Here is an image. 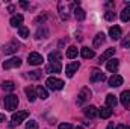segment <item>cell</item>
Wrapping results in <instances>:
<instances>
[{
    "label": "cell",
    "instance_id": "6da1fadb",
    "mask_svg": "<svg viewBox=\"0 0 130 129\" xmlns=\"http://www.w3.org/2000/svg\"><path fill=\"white\" fill-rule=\"evenodd\" d=\"M79 2H73V3H64V2H61L59 3V15H61V18L62 20H68V12L71 11V8L74 9V8H79Z\"/></svg>",
    "mask_w": 130,
    "mask_h": 129
},
{
    "label": "cell",
    "instance_id": "7a4b0ae2",
    "mask_svg": "<svg viewBox=\"0 0 130 129\" xmlns=\"http://www.w3.org/2000/svg\"><path fill=\"white\" fill-rule=\"evenodd\" d=\"M29 117V112L27 111H18V112H14L12 117H11V126H18L21 122H24L26 119Z\"/></svg>",
    "mask_w": 130,
    "mask_h": 129
},
{
    "label": "cell",
    "instance_id": "3957f363",
    "mask_svg": "<svg viewBox=\"0 0 130 129\" xmlns=\"http://www.w3.org/2000/svg\"><path fill=\"white\" fill-rule=\"evenodd\" d=\"M3 103H5V108L8 111H15L17 106H18V97L15 96V94H9V96L5 97Z\"/></svg>",
    "mask_w": 130,
    "mask_h": 129
},
{
    "label": "cell",
    "instance_id": "277c9868",
    "mask_svg": "<svg viewBox=\"0 0 130 129\" xmlns=\"http://www.w3.org/2000/svg\"><path fill=\"white\" fill-rule=\"evenodd\" d=\"M45 85L50 88V90H62L64 88V85H65V82L62 81V79H58V78H48L47 81H45Z\"/></svg>",
    "mask_w": 130,
    "mask_h": 129
},
{
    "label": "cell",
    "instance_id": "5b68a950",
    "mask_svg": "<svg viewBox=\"0 0 130 129\" xmlns=\"http://www.w3.org/2000/svg\"><path fill=\"white\" fill-rule=\"evenodd\" d=\"M89 99H91V90H89L88 87H83V88L80 90L79 96H77V103H79V105H83V103L88 102Z\"/></svg>",
    "mask_w": 130,
    "mask_h": 129
},
{
    "label": "cell",
    "instance_id": "8992f818",
    "mask_svg": "<svg viewBox=\"0 0 130 129\" xmlns=\"http://www.w3.org/2000/svg\"><path fill=\"white\" fill-rule=\"evenodd\" d=\"M20 65H21V59L20 58H11V59L3 62V68L5 70H11V68H18Z\"/></svg>",
    "mask_w": 130,
    "mask_h": 129
},
{
    "label": "cell",
    "instance_id": "52a82bcc",
    "mask_svg": "<svg viewBox=\"0 0 130 129\" xmlns=\"http://www.w3.org/2000/svg\"><path fill=\"white\" fill-rule=\"evenodd\" d=\"M42 56L39 55V53H36V52H32V53H29V56H27V62L30 65H41L42 64Z\"/></svg>",
    "mask_w": 130,
    "mask_h": 129
},
{
    "label": "cell",
    "instance_id": "ba28073f",
    "mask_svg": "<svg viewBox=\"0 0 130 129\" xmlns=\"http://www.w3.org/2000/svg\"><path fill=\"white\" fill-rule=\"evenodd\" d=\"M79 67H80L79 62H70V64L65 67V73H67V76H68V78H73V74L79 70Z\"/></svg>",
    "mask_w": 130,
    "mask_h": 129
},
{
    "label": "cell",
    "instance_id": "9c48e42d",
    "mask_svg": "<svg viewBox=\"0 0 130 129\" xmlns=\"http://www.w3.org/2000/svg\"><path fill=\"white\" fill-rule=\"evenodd\" d=\"M121 33H123V31H121L120 26H112V28L109 29V36H110V40H113V41L120 40Z\"/></svg>",
    "mask_w": 130,
    "mask_h": 129
},
{
    "label": "cell",
    "instance_id": "30bf717a",
    "mask_svg": "<svg viewBox=\"0 0 130 129\" xmlns=\"http://www.w3.org/2000/svg\"><path fill=\"white\" fill-rule=\"evenodd\" d=\"M83 112H85V115L89 117V119H95V117H98V109L94 106V105L86 106V108L83 109Z\"/></svg>",
    "mask_w": 130,
    "mask_h": 129
},
{
    "label": "cell",
    "instance_id": "8fae6325",
    "mask_svg": "<svg viewBox=\"0 0 130 129\" xmlns=\"http://www.w3.org/2000/svg\"><path fill=\"white\" fill-rule=\"evenodd\" d=\"M123 76H120V74H113L112 78H109V87H112V88H115V87H120V85H123Z\"/></svg>",
    "mask_w": 130,
    "mask_h": 129
},
{
    "label": "cell",
    "instance_id": "7c38bea8",
    "mask_svg": "<svg viewBox=\"0 0 130 129\" xmlns=\"http://www.w3.org/2000/svg\"><path fill=\"white\" fill-rule=\"evenodd\" d=\"M18 47H20V44H18V43H15V41H12V43L6 44V46L3 47V52H5L6 55H11V53L17 52V50H18Z\"/></svg>",
    "mask_w": 130,
    "mask_h": 129
},
{
    "label": "cell",
    "instance_id": "4fadbf2b",
    "mask_svg": "<svg viewBox=\"0 0 130 129\" xmlns=\"http://www.w3.org/2000/svg\"><path fill=\"white\" fill-rule=\"evenodd\" d=\"M62 70V64L61 62H50V64L45 67V71L47 73H59Z\"/></svg>",
    "mask_w": 130,
    "mask_h": 129
},
{
    "label": "cell",
    "instance_id": "5bb4252c",
    "mask_svg": "<svg viewBox=\"0 0 130 129\" xmlns=\"http://www.w3.org/2000/svg\"><path fill=\"white\" fill-rule=\"evenodd\" d=\"M104 79V74H103V71H100V70H92V73H91V76H89V81L91 82H100V81H103Z\"/></svg>",
    "mask_w": 130,
    "mask_h": 129
},
{
    "label": "cell",
    "instance_id": "9a60e30c",
    "mask_svg": "<svg viewBox=\"0 0 130 129\" xmlns=\"http://www.w3.org/2000/svg\"><path fill=\"white\" fill-rule=\"evenodd\" d=\"M115 55V49L113 47H110V49H107L104 53H101L100 55V61L98 62H104V61H107V59H112V56Z\"/></svg>",
    "mask_w": 130,
    "mask_h": 129
},
{
    "label": "cell",
    "instance_id": "2e32d148",
    "mask_svg": "<svg viewBox=\"0 0 130 129\" xmlns=\"http://www.w3.org/2000/svg\"><path fill=\"white\" fill-rule=\"evenodd\" d=\"M118 65H120V61H118V59H115V58H112V59H109V61H107L106 68H107L110 73H115V71L118 70Z\"/></svg>",
    "mask_w": 130,
    "mask_h": 129
},
{
    "label": "cell",
    "instance_id": "e0dca14e",
    "mask_svg": "<svg viewBox=\"0 0 130 129\" xmlns=\"http://www.w3.org/2000/svg\"><path fill=\"white\" fill-rule=\"evenodd\" d=\"M80 55H82V58H85V59H91V58L95 56V52H94L92 49H89V47H82Z\"/></svg>",
    "mask_w": 130,
    "mask_h": 129
},
{
    "label": "cell",
    "instance_id": "ac0fdd59",
    "mask_svg": "<svg viewBox=\"0 0 130 129\" xmlns=\"http://www.w3.org/2000/svg\"><path fill=\"white\" fill-rule=\"evenodd\" d=\"M120 100H121L123 106H129V105H130V90L123 91V93H121V96H120Z\"/></svg>",
    "mask_w": 130,
    "mask_h": 129
},
{
    "label": "cell",
    "instance_id": "d6986e66",
    "mask_svg": "<svg viewBox=\"0 0 130 129\" xmlns=\"http://www.w3.org/2000/svg\"><path fill=\"white\" fill-rule=\"evenodd\" d=\"M21 23H23V15H21V14H17V15L11 17V26H14V28H20Z\"/></svg>",
    "mask_w": 130,
    "mask_h": 129
},
{
    "label": "cell",
    "instance_id": "ffe728a7",
    "mask_svg": "<svg viewBox=\"0 0 130 129\" xmlns=\"http://www.w3.org/2000/svg\"><path fill=\"white\" fill-rule=\"evenodd\" d=\"M24 93H26V96H27V100H29V102H35L36 97H38L32 87H26V88H24Z\"/></svg>",
    "mask_w": 130,
    "mask_h": 129
},
{
    "label": "cell",
    "instance_id": "44dd1931",
    "mask_svg": "<svg viewBox=\"0 0 130 129\" xmlns=\"http://www.w3.org/2000/svg\"><path fill=\"white\" fill-rule=\"evenodd\" d=\"M98 115H100L101 119H109V117L112 115V108H109V106H103V108L98 111Z\"/></svg>",
    "mask_w": 130,
    "mask_h": 129
},
{
    "label": "cell",
    "instance_id": "7402d4cb",
    "mask_svg": "<svg viewBox=\"0 0 130 129\" xmlns=\"http://www.w3.org/2000/svg\"><path fill=\"white\" fill-rule=\"evenodd\" d=\"M117 103H118L117 96H113V94H107V96H106V105H107L109 108H115Z\"/></svg>",
    "mask_w": 130,
    "mask_h": 129
},
{
    "label": "cell",
    "instance_id": "603a6c76",
    "mask_svg": "<svg viewBox=\"0 0 130 129\" xmlns=\"http://www.w3.org/2000/svg\"><path fill=\"white\" fill-rule=\"evenodd\" d=\"M104 40H106V36H104V33H103V32L97 33V35H95V38H94L92 46H94V47H100V46L104 43Z\"/></svg>",
    "mask_w": 130,
    "mask_h": 129
},
{
    "label": "cell",
    "instance_id": "cb8c5ba5",
    "mask_svg": "<svg viewBox=\"0 0 130 129\" xmlns=\"http://www.w3.org/2000/svg\"><path fill=\"white\" fill-rule=\"evenodd\" d=\"M73 12H74V17H76V20H79V21L85 20V17H86V12H85L82 8H76Z\"/></svg>",
    "mask_w": 130,
    "mask_h": 129
},
{
    "label": "cell",
    "instance_id": "d4e9b609",
    "mask_svg": "<svg viewBox=\"0 0 130 129\" xmlns=\"http://www.w3.org/2000/svg\"><path fill=\"white\" fill-rule=\"evenodd\" d=\"M120 18H121V21H130V6H126L123 11H121V15H120Z\"/></svg>",
    "mask_w": 130,
    "mask_h": 129
},
{
    "label": "cell",
    "instance_id": "484cf974",
    "mask_svg": "<svg viewBox=\"0 0 130 129\" xmlns=\"http://www.w3.org/2000/svg\"><path fill=\"white\" fill-rule=\"evenodd\" d=\"M36 38L39 40V38H45V36H48V29L45 28V26H42V28H38V31H36Z\"/></svg>",
    "mask_w": 130,
    "mask_h": 129
},
{
    "label": "cell",
    "instance_id": "4316f807",
    "mask_svg": "<svg viewBox=\"0 0 130 129\" xmlns=\"http://www.w3.org/2000/svg\"><path fill=\"white\" fill-rule=\"evenodd\" d=\"M77 47H74V46H70L68 47V50H67V58H70V59H74L76 56H77Z\"/></svg>",
    "mask_w": 130,
    "mask_h": 129
},
{
    "label": "cell",
    "instance_id": "83f0119b",
    "mask_svg": "<svg viewBox=\"0 0 130 129\" xmlns=\"http://www.w3.org/2000/svg\"><path fill=\"white\" fill-rule=\"evenodd\" d=\"M2 88H3L5 91H14V90H15V84H14L12 81H5V82L2 84Z\"/></svg>",
    "mask_w": 130,
    "mask_h": 129
},
{
    "label": "cell",
    "instance_id": "f1b7e54d",
    "mask_svg": "<svg viewBox=\"0 0 130 129\" xmlns=\"http://www.w3.org/2000/svg\"><path fill=\"white\" fill-rule=\"evenodd\" d=\"M61 58H62V55H61L59 52H52V53L48 55L50 62H61Z\"/></svg>",
    "mask_w": 130,
    "mask_h": 129
},
{
    "label": "cell",
    "instance_id": "f546056e",
    "mask_svg": "<svg viewBox=\"0 0 130 129\" xmlns=\"http://www.w3.org/2000/svg\"><path fill=\"white\" fill-rule=\"evenodd\" d=\"M36 96L41 97L42 100H45V99L48 97V93H47V90H45L44 87H38V88H36Z\"/></svg>",
    "mask_w": 130,
    "mask_h": 129
},
{
    "label": "cell",
    "instance_id": "4dcf8cb0",
    "mask_svg": "<svg viewBox=\"0 0 130 129\" xmlns=\"http://www.w3.org/2000/svg\"><path fill=\"white\" fill-rule=\"evenodd\" d=\"M18 35L21 36V38H29V28H26V26H20L18 28Z\"/></svg>",
    "mask_w": 130,
    "mask_h": 129
},
{
    "label": "cell",
    "instance_id": "1f68e13d",
    "mask_svg": "<svg viewBox=\"0 0 130 129\" xmlns=\"http://www.w3.org/2000/svg\"><path fill=\"white\" fill-rule=\"evenodd\" d=\"M41 71H38V70H35V71H29L27 73V78H30V79H39L41 78Z\"/></svg>",
    "mask_w": 130,
    "mask_h": 129
},
{
    "label": "cell",
    "instance_id": "d6a6232c",
    "mask_svg": "<svg viewBox=\"0 0 130 129\" xmlns=\"http://www.w3.org/2000/svg\"><path fill=\"white\" fill-rule=\"evenodd\" d=\"M26 129H38V122L36 120H29L26 123Z\"/></svg>",
    "mask_w": 130,
    "mask_h": 129
},
{
    "label": "cell",
    "instance_id": "836d02e7",
    "mask_svg": "<svg viewBox=\"0 0 130 129\" xmlns=\"http://www.w3.org/2000/svg\"><path fill=\"white\" fill-rule=\"evenodd\" d=\"M121 46H123L124 49H129V47H130V33L126 36V38H123V40H121Z\"/></svg>",
    "mask_w": 130,
    "mask_h": 129
},
{
    "label": "cell",
    "instance_id": "e575fe53",
    "mask_svg": "<svg viewBox=\"0 0 130 129\" xmlns=\"http://www.w3.org/2000/svg\"><path fill=\"white\" fill-rule=\"evenodd\" d=\"M115 17H117V15H115V12H113V11H107V12L104 14V18H106L107 21H112V20H115Z\"/></svg>",
    "mask_w": 130,
    "mask_h": 129
},
{
    "label": "cell",
    "instance_id": "d590c367",
    "mask_svg": "<svg viewBox=\"0 0 130 129\" xmlns=\"http://www.w3.org/2000/svg\"><path fill=\"white\" fill-rule=\"evenodd\" d=\"M59 129H73V126L70 123H61L59 125Z\"/></svg>",
    "mask_w": 130,
    "mask_h": 129
},
{
    "label": "cell",
    "instance_id": "8d00e7d4",
    "mask_svg": "<svg viewBox=\"0 0 130 129\" xmlns=\"http://www.w3.org/2000/svg\"><path fill=\"white\" fill-rule=\"evenodd\" d=\"M45 15H42V17H36V20H35V23H44L45 21Z\"/></svg>",
    "mask_w": 130,
    "mask_h": 129
},
{
    "label": "cell",
    "instance_id": "74e56055",
    "mask_svg": "<svg viewBox=\"0 0 130 129\" xmlns=\"http://www.w3.org/2000/svg\"><path fill=\"white\" fill-rule=\"evenodd\" d=\"M117 129H130V126H127V125H118Z\"/></svg>",
    "mask_w": 130,
    "mask_h": 129
},
{
    "label": "cell",
    "instance_id": "f35d334b",
    "mask_svg": "<svg viewBox=\"0 0 130 129\" xmlns=\"http://www.w3.org/2000/svg\"><path fill=\"white\" fill-rule=\"evenodd\" d=\"M20 5H21V6H23L24 9H27V8H29V3H26V2H21Z\"/></svg>",
    "mask_w": 130,
    "mask_h": 129
},
{
    "label": "cell",
    "instance_id": "ab89813d",
    "mask_svg": "<svg viewBox=\"0 0 130 129\" xmlns=\"http://www.w3.org/2000/svg\"><path fill=\"white\" fill-rule=\"evenodd\" d=\"M5 120H6V117H5V114H0V123H2V122H5Z\"/></svg>",
    "mask_w": 130,
    "mask_h": 129
},
{
    "label": "cell",
    "instance_id": "60d3db41",
    "mask_svg": "<svg viewBox=\"0 0 130 129\" xmlns=\"http://www.w3.org/2000/svg\"><path fill=\"white\" fill-rule=\"evenodd\" d=\"M107 129H113V123H110V125L107 126Z\"/></svg>",
    "mask_w": 130,
    "mask_h": 129
},
{
    "label": "cell",
    "instance_id": "b9f144b4",
    "mask_svg": "<svg viewBox=\"0 0 130 129\" xmlns=\"http://www.w3.org/2000/svg\"><path fill=\"white\" fill-rule=\"evenodd\" d=\"M76 129H85V128H82V126H77V128H76Z\"/></svg>",
    "mask_w": 130,
    "mask_h": 129
}]
</instances>
